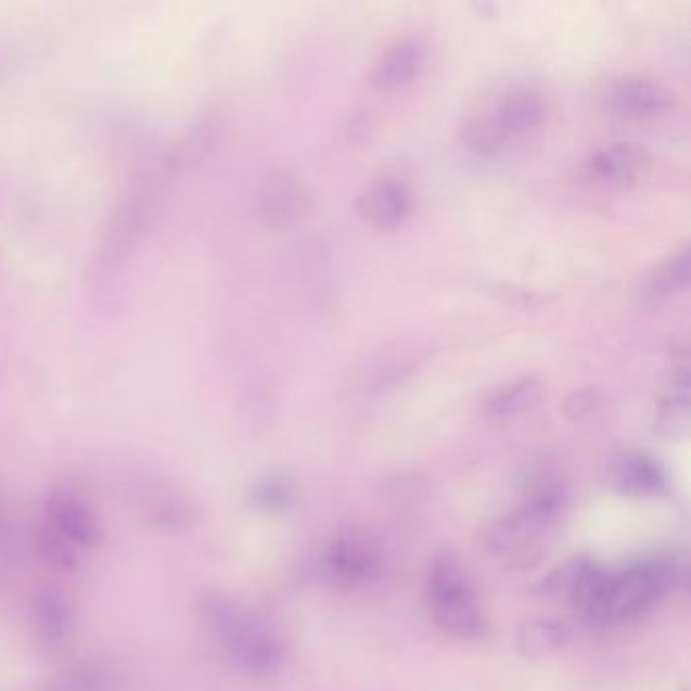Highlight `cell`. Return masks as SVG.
Listing matches in <instances>:
<instances>
[{"label":"cell","mask_w":691,"mask_h":691,"mask_svg":"<svg viewBox=\"0 0 691 691\" xmlns=\"http://www.w3.org/2000/svg\"><path fill=\"white\" fill-rule=\"evenodd\" d=\"M200 613L214 630L226 657L252 676L274 674L284 661L286 647L260 616L238 600L219 592H207L200 599Z\"/></svg>","instance_id":"1"},{"label":"cell","mask_w":691,"mask_h":691,"mask_svg":"<svg viewBox=\"0 0 691 691\" xmlns=\"http://www.w3.org/2000/svg\"><path fill=\"white\" fill-rule=\"evenodd\" d=\"M426 599L434 620L448 635L469 641L483 639L487 635V620L476 600L475 590L455 553L445 550L432 560L426 580Z\"/></svg>","instance_id":"2"},{"label":"cell","mask_w":691,"mask_h":691,"mask_svg":"<svg viewBox=\"0 0 691 691\" xmlns=\"http://www.w3.org/2000/svg\"><path fill=\"white\" fill-rule=\"evenodd\" d=\"M679 576L671 558L641 560L625 572L613 574L602 625L641 620L676 586Z\"/></svg>","instance_id":"3"},{"label":"cell","mask_w":691,"mask_h":691,"mask_svg":"<svg viewBox=\"0 0 691 691\" xmlns=\"http://www.w3.org/2000/svg\"><path fill=\"white\" fill-rule=\"evenodd\" d=\"M172 172L175 169L170 167L169 161H163L161 169L146 172L128 189V193L124 195L118 207L114 209L108 228H106V235H104V242L100 247L102 266H106V268L118 266L128 256V252L135 247V244L139 242L156 214L163 183Z\"/></svg>","instance_id":"4"},{"label":"cell","mask_w":691,"mask_h":691,"mask_svg":"<svg viewBox=\"0 0 691 691\" xmlns=\"http://www.w3.org/2000/svg\"><path fill=\"white\" fill-rule=\"evenodd\" d=\"M604 104L618 118L653 120L674 106V93L657 79L643 76L616 77L604 92Z\"/></svg>","instance_id":"5"},{"label":"cell","mask_w":691,"mask_h":691,"mask_svg":"<svg viewBox=\"0 0 691 691\" xmlns=\"http://www.w3.org/2000/svg\"><path fill=\"white\" fill-rule=\"evenodd\" d=\"M357 214L378 230L400 228L412 212V195L406 184L396 179H378L369 183L357 197Z\"/></svg>","instance_id":"6"},{"label":"cell","mask_w":691,"mask_h":691,"mask_svg":"<svg viewBox=\"0 0 691 691\" xmlns=\"http://www.w3.org/2000/svg\"><path fill=\"white\" fill-rule=\"evenodd\" d=\"M46 520L53 523L63 536L76 546L95 548L102 541V525L92 508L67 489L49 492L46 501Z\"/></svg>","instance_id":"7"},{"label":"cell","mask_w":691,"mask_h":691,"mask_svg":"<svg viewBox=\"0 0 691 691\" xmlns=\"http://www.w3.org/2000/svg\"><path fill=\"white\" fill-rule=\"evenodd\" d=\"M592 175L611 187H630L639 183L651 167L645 149L635 142H613L599 149L590 158Z\"/></svg>","instance_id":"8"},{"label":"cell","mask_w":691,"mask_h":691,"mask_svg":"<svg viewBox=\"0 0 691 691\" xmlns=\"http://www.w3.org/2000/svg\"><path fill=\"white\" fill-rule=\"evenodd\" d=\"M327 574L338 586H357L366 583L375 570V553L366 539L345 534L333 541V546L327 552Z\"/></svg>","instance_id":"9"},{"label":"cell","mask_w":691,"mask_h":691,"mask_svg":"<svg viewBox=\"0 0 691 691\" xmlns=\"http://www.w3.org/2000/svg\"><path fill=\"white\" fill-rule=\"evenodd\" d=\"M426 62V47L418 37H404L392 47H387L384 55L373 69L375 88L392 92L408 86Z\"/></svg>","instance_id":"10"},{"label":"cell","mask_w":691,"mask_h":691,"mask_svg":"<svg viewBox=\"0 0 691 691\" xmlns=\"http://www.w3.org/2000/svg\"><path fill=\"white\" fill-rule=\"evenodd\" d=\"M491 116L509 139L520 137V135L538 128L539 124L543 123L546 102L538 90L520 86V88H513L501 95V100L497 102Z\"/></svg>","instance_id":"11"},{"label":"cell","mask_w":691,"mask_h":691,"mask_svg":"<svg viewBox=\"0 0 691 691\" xmlns=\"http://www.w3.org/2000/svg\"><path fill=\"white\" fill-rule=\"evenodd\" d=\"M305 203L303 187L291 175H277L261 189L260 216L272 228H289Z\"/></svg>","instance_id":"12"},{"label":"cell","mask_w":691,"mask_h":691,"mask_svg":"<svg viewBox=\"0 0 691 691\" xmlns=\"http://www.w3.org/2000/svg\"><path fill=\"white\" fill-rule=\"evenodd\" d=\"M616 489L632 497H653L665 491L667 478L660 464L639 452L623 455L613 466Z\"/></svg>","instance_id":"13"},{"label":"cell","mask_w":691,"mask_h":691,"mask_svg":"<svg viewBox=\"0 0 691 691\" xmlns=\"http://www.w3.org/2000/svg\"><path fill=\"white\" fill-rule=\"evenodd\" d=\"M570 629L562 620L552 618H538L522 625L515 637V649L523 657L538 660L552 655L568 643Z\"/></svg>","instance_id":"14"},{"label":"cell","mask_w":691,"mask_h":691,"mask_svg":"<svg viewBox=\"0 0 691 691\" xmlns=\"http://www.w3.org/2000/svg\"><path fill=\"white\" fill-rule=\"evenodd\" d=\"M35 625L47 643H62L74 627V611L60 590H43L35 602Z\"/></svg>","instance_id":"15"},{"label":"cell","mask_w":691,"mask_h":691,"mask_svg":"<svg viewBox=\"0 0 691 691\" xmlns=\"http://www.w3.org/2000/svg\"><path fill=\"white\" fill-rule=\"evenodd\" d=\"M541 382L538 378H522L495 389L485 401V412L491 418H513L529 410L541 398Z\"/></svg>","instance_id":"16"},{"label":"cell","mask_w":691,"mask_h":691,"mask_svg":"<svg viewBox=\"0 0 691 691\" xmlns=\"http://www.w3.org/2000/svg\"><path fill=\"white\" fill-rule=\"evenodd\" d=\"M33 541H35L37 555L47 566L63 570V572L77 568L79 560H77L76 543L67 536H63L62 532L46 517L35 527Z\"/></svg>","instance_id":"17"},{"label":"cell","mask_w":691,"mask_h":691,"mask_svg":"<svg viewBox=\"0 0 691 691\" xmlns=\"http://www.w3.org/2000/svg\"><path fill=\"white\" fill-rule=\"evenodd\" d=\"M144 499L149 520L158 527L181 529L191 522V508L181 492L170 491L167 487H156L154 491L146 492Z\"/></svg>","instance_id":"18"},{"label":"cell","mask_w":691,"mask_h":691,"mask_svg":"<svg viewBox=\"0 0 691 691\" xmlns=\"http://www.w3.org/2000/svg\"><path fill=\"white\" fill-rule=\"evenodd\" d=\"M690 280V249L683 247L671 258L655 268L649 278V292L655 296H665L681 291Z\"/></svg>","instance_id":"19"},{"label":"cell","mask_w":691,"mask_h":691,"mask_svg":"<svg viewBox=\"0 0 691 691\" xmlns=\"http://www.w3.org/2000/svg\"><path fill=\"white\" fill-rule=\"evenodd\" d=\"M508 140V135L499 128L492 116H476L462 128L464 146L476 154H495L503 149Z\"/></svg>","instance_id":"20"},{"label":"cell","mask_w":691,"mask_h":691,"mask_svg":"<svg viewBox=\"0 0 691 691\" xmlns=\"http://www.w3.org/2000/svg\"><path fill=\"white\" fill-rule=\"evenodd\" d=\"M106 674L93 663H79L76 667L51 677L39 691H104Z\"/></svg>","instance_id":"21"},{"label":"cell","mask_w":691,"mask_h":691,"mask_svg":"<svg viewBox=\"0 0 691 691\" xmlns=\"http://www.w3.org/2000/svg\"><path fill=\"white\" fill-rule=\"evenodd\" d=\"M294 499V487L291 478L282 475H270L260 478L252 489V503L261 511L278 513L291 508Z\"/></svg>","instance_id":"22"},{"label":"cell","mask_w":691,"mask_h":691,"mask_svg":"<svg viewBox=\"0 0 691 691\" xmlns=\"http://www.w3.org/2000/svg\"><path fill=\"white\" fill-rule=\"evenodd\" d=\"M592 406H594L592 392H576V394L570 396L564 408H566V414L572 420H578V418H584V415L588 414L592 410Z\"/></svg>","instance_id":"23"}]
</instances>
